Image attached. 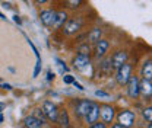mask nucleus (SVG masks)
Returning <instances> with one entry per match:
<instances>
[{
  "mask_svg": "<svg viewBox=\"0 0 152 128\" xmlns=\"http://www.w3.org/2000/svg\"><path fill=\"white\" fill-rule=\"evenodd\" d=\"M134 119H136L134 112H133V111H129V109L120 111V112H118V115H117V124H118V125H121L123 128L133 127Z\"/></svg>",
  "mask_w": 152,
  "mask_h": 128,
  "instance_id": "f257e3e1",
  "label": "nucleus"
},
{
  "mask_svg": "<svg viewBox=\"0 0 152 128\" xmlns=\"http://www.w3.org/2000/svg\"><path fill=\"white\" fill-rule=\"evenodd\" d=\"M130 77H132V66H130L129 63H126V64H123V66L117 70L115 80H117V83H118L120 86H126L127 82L130 80Z\"/></svg>",
  "mask_w": 152,
  "mask_h": 128,
  "instance_id": "f03ea898",
  "label": "nucleus"
},
{
  "mask_svg": "<svg viewBox=\"0 0 152 128\" xmlns=\"http://www.w3.org/2000/svg\"><path fill=\"white\" fill-rule=\"evenodd\" d=\"M42 114H44V116L48 119V121H53V122H56L57 121V115H58V108H57L56 103H53L51 101H45L44 103H42Z\"/></svg>",
  "mask_w": 152,
  "mask_h": 128,
  "instance_id": "7ed1b4c3",
  "label": "nucleus"
},
{
  "mask_svg": "<svg viewBox=\"0 0 152 128\" xmlns=\"http://www.w3.org/2000/svg\"><path fill=\"white\" fill-rule=\"evenodd\" d=\"M82 19L80 18H73L70 19V20H67L66 23H64V26H63V32L66 34V35H73L76 32H79L80 29H82Z\"/></svg>",
  "mask_w": 152,
  "mask_h": 128,
  "instance_id": "20e7f679",
  "label": "nucleus"
},
{
  "mask_svg": "<svg viewBox=\"0 0 152 128\" xmlns=\"http://www.w3.org/2000/svg\"><path fill=\"white\" fill-rule=\"evenodd\" d=\"M56 10L54 9H44L39 12V20L44 26L47 28H53L54 20H56Z\"/></svg>",
  "mask_w": 152,
  "mask_h": 128,
  "instance_id": "39448f33",
  "label": "nucleus"
},
{
  "mask_svg": "<svg viewBox=\"0 0 152 128\" xmlns=\"http://www.w3.org/2000/svg\"><path fill=\"white\" fill-rule=\"evenodd\" d=\"M98 118H99V105L96 102H92L86 115H85V122L88 125H94L98 122Z\"/></svg>",
  "mask_w": 152,
  "mask_h": 128,
  "instance_id": "423d86ee",
  "label": "nucleus"
},
{
  "mask_svg": "<svg viewBox=\"0 0 152 128\" xmlns=\"http://www.w3.org/2000/svg\"><path fill=\"white\" fill-rule=\"evenodd\" d=\"M99 115H101V119H102V124H111L114 119V108L111 105H101L99 106Z\"/></svg>",
  "mask_w": 152,
  "mask_h": 128,
  "instance_id": "0eeeda50",
  "label": "nucleus"
},
{
  "mask_svg": "<svg viewBox=\"0 0 152 128\" xmlns=\"http://www.w3.org/2000/svg\"><path fill=\"white\" fill-rule=\"evenodd\" d=\"M126 86H127V96L130 99H137L139 98V77L132 76Z\"/></svg>",
  "mask_w": 152,
  "mask_h": 128,
  "instance_id": "6e6552de",
  "label": "nucleus"
},
{
  "mask_svg": "<svg viewBox=\"0 0 152 128\" xmlns=\"http://www.w3.org/2000/svg\"><path fill=\"white\" fill-rule=\"evenodd\" d=\"M127 58H129V54L126 51H123V50L114 53V55L111 57V66H113V69L114 70H118L123 64L127 63Z\"/></svg>",
  "mask_w": 152,
  "mask_h": 128,
  "instance_id": "1a4fd4ad",
  "label": "nucleus"
},
{
  "mask_svg": "<svg viewBox=\"0 0 152 128\" xmlns=\"http://www.w3.org/2000/svg\"><path fill=\"white\" fill-rule=\"evenodd\" d=\"M91 101H88V99H80V101H77L75 105V115L77 118H85V115H86V112L89 109V106H91Z\"/></svg>",
  "mask_w": 152,
  "mask_h": 128,
  "instance_id": "9d476101",
  "label": "nucleus"
},
{
  "mask_svg": "<svg viewBox=\"0 0 152 128\" xmlns=\"http://www.w3.org/2000/svg\"><path fill=\"white\" fill-rule=\"evenodd\" d=\"M139 95L143 96L145 101H151L152 98V82L149 80H139Z\"/></svg>",
  "mask_w": 152,
  "mask_h": 128,
  "instance_id": "9b49d317",
  "label": "nucleus"
},
{
  "mask_svg": "<svg viewBox=\"0 0 152 128\" xmlns=\"http://www.w3.org/2000/svg\"><path fill=\"white\" fill-rule=\"evenodd\" d=\"M89 64H91V57L89 55L77 54L73 58V67L76 70H79V72H83L86 67H89Z\"/></svg>",
  "mask_w": 152,
  "mask_h": 128,
  "instance_id": "f8f14e48",
  "label": "nucleus"
},
{
  "mask_svg": "<svg viewBox=\"0 0 152 128\" xmlns=\"http://www.w3.org/2000/svg\"><path fill=\"white\" fill-rule=\"evenodd\" d=\"M108 48H110V42L107 39L101 38V41L96 44V48H95V57L96 58H104L107 51H108Z\"/></svg>",
  "mask_w": 152,
  "mask_h": 128,
  "instance_id": "ddd939ff",
  "label": "nucleus"
},
{
  "mask_svg": "<svg viewBox=\"0 0 152 128\" xmlns=\"http://www.w3.org/2000/svg\"><path fill=\"white\" fill-rule=\"evenodd\" d=\"M58 125L61 128H69L70 127V119H69V112L66 109H58V115H57V121Z\"/></svg>",
  "mask_w": 152,
  "mask_h": 128,
  "instance_id": "4468645a",
  "label": "nucleus"
},
{
  "mask_svg": "<svg viewBox=\"0 0 152 128\" xmlns=\"http://www.w3.org/2000/svg\"><path fill=\"white\" fill-rule=\"evenodd\" d=\"M101 35H102V31L99 28H94L91 29L88 34H86V41L88 44H98L101 41Z\"/></svg>",
  "mask_w": 152,
  "mask_h": 128,
  "instance_id": "2eb2a0df",
  "label": "nucleus"
},
{
  "mask_svg": "<svg viewBox=\"0 0 152 128\" xmlns=\"http://www.w3.org/2000/svg\"><path fill=\"white\" fill-rule=\"evenodd\" d=\"M66 22H67V13H66V10H58V12L56 13V20H54L53 29L63 28Z\"/></svg>",
  "mask_w": 152,
  "mask_h": 128,
  "instance_id": "dca6fc26",
  "label": "nucleus"
},
{
  "mask_svg": "<svg viewBox=\"0 0 152 128\" xmlns=\"http://www.w3.org/2000/svg\"><path fill=\"white\" fill-rule=\"evenodd\" d=\"M111 70H113V66H111V57H104V60H102L101 64H99V74L107 76V74L111 73Z\"/></svg>",
  "mask_w": 152,
  "mask_h": 128,
  "instance_id": "f3484780",
  "label": "nucleus"
},
{
  "mask_svg": "<svg viewBox=\"0 0 152 128\" xmlns=\"http://www.w3.org/2000/svg\"><path fill=\"white\" fill-rule=\"evenodd\" d=\"M23 125H25V128H44V122L34 118L32 115H29L23 119Z\"/></svg>",
  "mask_w": 152,
  "mask_h": 128,
  "instance_id": "a211bd4d",
  "label": "nucleus"
},
{
  "mask_svg": "<svg viewBox=\"0 0 152 128\" xmlns=\"http://www.w3.org/2000/svg\"><path fill=\"white\" fill-rule=\"evenodd\" d=\"M140 73H142V79H143V80H149V82H152V60L145 61V64H143Z\"/></svg>",
  "mask_w": 152,
  "mask_h": 128,
  "instance_id": "6ab92c4d",
  "label": "nucleus"
},
{
  "mask_svg": "<svg viewBox=\"0 0 152 128\" xmlns=\"http://www.w3.org/2000/svg\"><path fill=\"white\" fill-rule=\"evenodd\" d=\"M142 118L146 121V122H152V106H146V108H143L142 111Z\"/></svg>",
  "mask_w": 152,
  "mask_h": 128,
  "instance_id": "aec40b11",
  "label": "nucleus"
},
{
  "mask_svg": "<svg viewBox=\"0 0 152 128\" xmlns=\"http://www.w3.org/2000/svg\"><path fill=\"white\" fill-rule=\"evenodd\" d=\"M91 53V47L88 45V42H85V44H80L79 47H77V54L80 55H89Z\"/></svg>",
  "mask_w": 152,
  "mask_h": 128,
  "instance_id": "412c9836",
  "label": "nucleus"
},
{
  "mask_svg": "<svg viewBox=\"0 0 152 128\" xmlns=\"http://www.w3.org/2000/svg\"><path fill=\"white\" fill-rule=\"evenodd\" d=\"M64 4H66L67 7H70V9H76V7H79L80 4H83V1H82V0H67V1H64Z\"/></svg>",
  "mask_w": 152,
  "mask_h": 128,
  "instance_id": "4be33fe9",
  "label": "nucleus"
},
{
  "mask_svg": "<svg viewBox=\"0 0 152 128\" xmlns=\"http://www.w3.org/2000/svg\"><path fill=\"white\" fill-rule=\"evenodd\" d=\"M32 116H34V118H37V119H39L41 122H44V124H45V119H47V118L44 116V114H42V109H41V108H38V109L34 111Z\"/></svg>",
  "mask_w": 152,
  "mask_h": 128,
  "instance_id": "5701e85b",
  "label": "nucleus"
},
{
  "mask_svg": "<svg viewBox=\"0 0 152 128\" xmlns=\"http://www.w3.org/2000/svg\"><path fill=\"white\" fill-rule=\"evenodd\" d=\"M56 63L58 64V66H60V69H61V73H64V72L67 73V72H69V67H67V66L64 64V61H63V60H60V58H56Z\"/></svg>",
  "mask_w": 152,
  "mask_h": 128,
  "instance_id": "b1692460",
  "label": "nucleus"
},
{
  "mask_svg": "<svg viewBox=\"0 0 152 128\" xmlns=\"http://www.w3.org/2000/svg\"><path fill=\"white\" fill-rule=\"evenodd\" d=\"M41 67H42V63H41V58L37 60V64H35V69H34V76L32 77H38V74L41 72Z\"/></svg>",
  "mask_w": 152,
  "mask_h": 128,
  "instance_id": "393cba45",
  "label": "nucleus"
},
{
  "mask_svg": "<svg viewBox=\"0 0 152 128\" xmlns=\"http://www.w3.org/2000/svg\"><path fill=\"white\" fill-rule=\"evenodd\" d=\"M63 82H64L66 85H72V83L75 82V77L70 76V74H64V76H63Z\"/></svg>",
  "mask_w": 152,
  "mask_h": 128,
  "instance_id": "a878e982",
  "label": "nucleus"
},
{
  "mask_svg": "<svg viewBox=\"0 0 152 128\" xmlns=\"http://www.w3.org/2000/svg\"><path fill=\"white\" fill-rule=\"evenodd\" d=\"M26 41H28V44H29V47L32 48V51L35 53V55H37V58H38V60H39V53H38V50H37V48H35V45L32 44V41H31L29 38H26Z\"/></svg>",
  "mask_w": 152,
  "mask_h": 128,
  "instance_id": "bb28decb",
  "label": "nucleus"
},
{
  "mask_svg": "<svg viewBox=\"0 0 152 128\" xmlns=\"http://www.w3.org/2000/svg\"><path fill=\"white\" fill-rule=\"evenodd\" d=\"M95 96H96V98H105V99H107L110 95H108L107 92H104V90H96L95 92Z\"/></svg>",
  "mask_w": 152,
  "mask_h": 128,
  "instance_id": "cd10ccee",
  "label": "nucleus"
},
{
  "mask_svg": "<svg viewBox=\"0 0 152 128\" xmlns=\"http://www.w3.org/2000/svg\"><path fill=\"white\" fill-rule=\"evenodd\" d=\"M72 85H73V86H75L76 89H77V90H85V88H83V86H82V85H80V83H77V82H73V83H72Z\"/></svg>",
  "mask_w": 152,
  "mask_h": 128,
  "instance_id": "c85d7f7f",
  "label": "nucleus"
},
{
  "mask_svg": "<svg viewBox=\"0 0 152 128\" xmlns=\"http://www.w3.org/2000/svg\"><path fill=\"white\" fill-rule=\"evenodd\" d=\"M47 80H48V82L54 80V73H51V70H48V72H47Z\"/></svg>",
  "mask_w": 152,
  "mask_h": 128,
  "instance_id": "c756f323",
  "label": "nucleus"
},
{
  "mask_svg": "<svg viewBox=\"0 0 152 128\" xmlns=\"http://www.w3.org/2000/svg\"><path fill=\"white\" fill-rule=\"evenodd\" d=\"M89 128H105V124H102V122H96L94 125H91Z\"/></svg>",
  "mask_w": 152,
  "mask_h": 128,
  "instance_id": "7c9ffc66",
  "label": "nucleus"
},
{
  "mask_svg": "<svg viewBox=\"0 0 152 128\" xmlns=\"http://www.w3.org/2000/svg\"><path fill=\"white\" fill-rule=\"evenodd\" d=\"M13 20H15V23H18V25H22V19L19 18L18 15H15V16H13Z\"/></svg>",
  "mask_w": 152,
  "mask_h": 128,
  "instance_id": "2f4dec72",
  "label": "nucleus"
},
{
  "mask_svg": "<svg viewBox=\"0 0 152 128\" xmlns=\"http://www.w3.org/2000/svg\"><path fill=\"white\" fill-rule=\"evenodd\" d=\"M1 88H3V89H6V90H10V89H12V86H10L9 83H4V85H1Z\"/></svg>",
  "mask_w": 152,
  "mask_h": 128,
  "instance_id": "473e14b6",
  "label": "nucleus"
},
{
  "mask_svg": "<svg viewBox=\"0 0 152 128\" xmlns=\"http://www.w3.org/2000/svg\"><path fill=\"white\" fill-rule=\"evenodd\" d=\"M4 108H6V103L4 102H0V114H1V111L4 109Z\"/></svg>",
  "mask_w": 152,
  "mask_h": 128,
  "instance_id": "72a5a7b5",
  "label": "nucleus"
},
{
  "mask_svg": "<svg viewBox=\"0 0 152 128\" xmlns=\"http://www.w3.org/2000/svg\"><path fill=\"white\" fill-rule=\"evenodd\" d=\"M35 3H37V4H44V3H47V1H45V0H37Z\"/></svg>",
  "mask_w": 152,
  "mask_h": 128,
  "instance_id": "f704fd0d",
  "label": "nucleus"
},
{
  "mask_svg": "<svg viewBox=\"0 0 152 128\" xmlns=\"http://www.w3.org/2000/svg\"><path fill=\"white\" fill-rule=\"evenodd\" d=\"M3 6H4L6 9H9V7H10V3H3Z\"/></svg>",
  "mask_w": 152,
  "mask_h": 128,
  "instance_id": "c9c22d12",
  "label": "nucleus"
},
{
  "mask_svg": "<svg viewBox=\"0 0 152 128\" xmlns=\"http://www.w3.org/2000/svg\"><path fill=\"white\" fill-rule=\"evenodd\" d=\"M111 128H123V127H121V125H118V124H114Z\"/></svg>",
  "mask_w": 152,
  "mask_h": 128,
  "instance_id": "e433bc0d",
  "label": "nucleus"
},
{
  "mask_svg": "<svg viewBox=\"0 0 152 128\" xmlns=\"http://www.w3.org/2000/svg\"><path fill=\"white\" fill-rule=\"evenodd\" d=\"M3 119H4V118H3V115H1V114H0V124H1V122H3Z\"/></svg>",
  "mask_w": 152,
  "mask_h": 128,
  "instance_id": "4c0bfd02",
  "label": "nucleus"
},
{
  "mask_svg": "<svg viewBox=\"0 0 152 128\" xmlns=\"http://www.w3.org/2000/svg\"><path fill=\"white\" fill-rule=\"evenodd\" d=\"M0 18H1V19H6V16H4L3 13H0Z\"/></svg>",
  "mask_w": 152,
  "mask_h": 128,
  "instance_id": "58836bf2",
  "label": "nucleus"
},
{
  "mask_svg": "<svg viewBox=\"0 0 152 128\" xmlns=\"http://www.w3.org/2000/svg\"><path fill=\"white\" fill-rule=\"evenodd\" d=\"M148 128H152V122H151V124H149V127H148Z\"/></svg>",
  "mask_w": 152,
  "mask_h": 128,
  "instance_id": "ea45409f",
  "label": "nucleus"
},
{
  "mask_svg": "<svg viewBox=\"0 0 152 128\" xmlns=\"http://www.w3.org/2000/svg\"><path fill=\"white\" fill-rule=\"evenodd\" d=\"M0 88H1V86H0Z\"/></svg>",
  "mask_w": 152,
  "mask_h": 128,
  "instance_id": "a19ab883",
  "label": "nucleus"
}]
</instances>
